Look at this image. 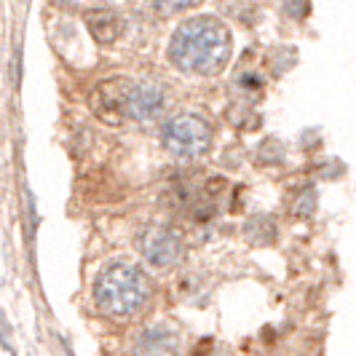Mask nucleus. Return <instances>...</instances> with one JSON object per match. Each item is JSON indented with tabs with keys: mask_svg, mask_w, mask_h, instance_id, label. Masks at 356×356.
<instances>
[{
	"mask_svg": "<svg viewBox=\"0 0 356 356\" xmlns=\"http://www.w3.org/2000/svg\"><path fill=\"white\" fill-rule=\"evenodd\" d=\"M233 54L231 30L214 17L185 19L169 43L172 65L191 75H217Z\"/></svg>",
	"mask_w": 356,
	"mask_h": 356,
	"instance_id": "f257e3e1",
	"label": "nucleus"
},
{
	"mask_svg": "<svg viewBox=\"0 0 356 356\" xmlns=\"http://www.w3.org/2000/svg\"><path fill=\"white\" fill-rule=\"evenodd\" d=\"M150 295H153L150 279L140 268L126 266V263L105 268L94 282V303L110 319L137 316L147 305Z\"/></svg>",
	"mask_w": 356,
	"mask_h": 356,
	"instance_id": "f03ea898",
	"label": "nucleus"
},
{
	"mask_svg": "<svg viewBox=\"0 0 356 356\" xmlns=\"http://www.w3.org/2000/svg\"><path fill=\"white\" fill-rule=\"evenodd\" d=\"M161 140L166 145V150L179 159H198L212 145V129L204 118L185 113V115H175L172 121H166Z\"/></svg>",
	"mask_w": 356,
	"mask_h": 356,
	"instance_id": "7ed1b4c3",
	"label": "nucleus"
},
{
	"mask_svg": "<svg viewBox=\"0 0 356 356\" xmlns=\"http://www.w3.org/2000/svg\"><path fill=\"white\" fill-rule=\"evenodd\" d=\"M137 250L150 266L156 268H172L182 260L185 244L172 228L163 225H147L140 236H137Z\"/></svg>",
	"mask_w": 356,
	"mask_h": 356,
	"instance_id": "20e7f679",
	"label": "nucleus"
},
{
	"mask_svg": "<svg viewBox=\"0 0 356 356\" xmlns=\"http://www.w3.org/2000/svg\"><path fill=\"white\" fill-rule=\"evenodd\" d=\"M163 89L159 83H129L121 81V118L131 121H150L163 110Z\"/></svg>",
	"mask_w": 356,
	"mask_h": 356,
	"instance_id": "39448f33",
	"label": "nucleus"
},
{
	"mask_svg": "<svg viewBox=\"0 0 356 356\" xmlns=\"http://www.w3.org/2000/svg\"><path fill=\"white\" fill-rule=\"evenodd\" d=\"M134 356H179L177 338L163 330H147L134 346Z\"/></svg>",
	"mask_w": 356,
	"mask_h": 356,
	"instance_id": "423d86ee",
	"label": "nucleus"
},
{
	"mask_svg": "<svg viewBox=\"0 0 356 356\" xmlns=\"http://www.w3.org/2000/svg\"><path fill=\"white\" fill-rule=\"evenodd\" d=\"M86 24H89L91 35L97 38L99 43H113L115 38L121 35V30H124V22L118 19L115 11H91L89 17H86Z\"/></svg>",
	"mask_w": 356,
	"mask_h": 356,
	"instance_id": "0eeeda50",
	"label": "nucleus"
},
{
	"mask_svg": "<svg viewBox=\"0 0 356 356\" xmlns=\"http://www.w3.org/2000/svg\"><path fill=\"white\" fill-rule=\"evenodd\" d=\"M196 3L198 0H150V6L161 14H179V11L193 8Z\"/></svg>",
	"mask_w": 356,
	"mask_h": 356,
	"instance_id": "6e6552de",
	"label": "nucleus"
}]
</instances>
